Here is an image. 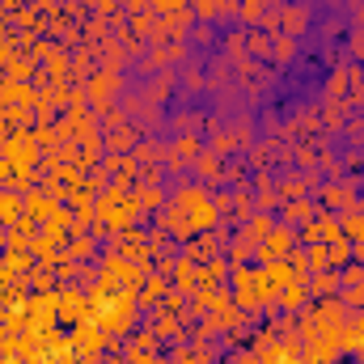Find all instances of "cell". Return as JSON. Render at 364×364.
<instances>
[{
  "label": "cell",
  "instance_id": "6da1fadb",
  "mask_svg": "<svg viewBox=\"0 0 364 364\" xmlns=\"http://www.w3.org/2000/svg\"><path fill=\"white\" fill-rule=\"evenodd\" d=\"M166 225L182 233V237H191L195 229H208V225H216V203L199 191V186H186L178 195V203L166 212Z\"/></svg>",
  "mask_w": 364,
  "mask_h": 364
},
{
  "label": "cell",
  "instance_id": "7a4b0ae2",
  "mask_svg": "<svg viewBox=\"0 0 364 364\" xmlns=\"http://www.w3.org/2000/svg\"><path fill=\"white\" fill-rule=\"evenodd\" d=\"M4 157H9V166H13V170H17V174H21V178H26V174H30V166H34V157H38V153H34V140H30V136H26V132H17V136H13V140H9V149H4Z\"/></svg>",
  "mask_w": 364,
  "mask_h": 364
},
{
  "label": "cell",
  "instance_id": "3957f363",
  "mask_svg": "<svg viewBox=\"0 0 364 364\" xmlns=\"http://www.w3.org/2000/svg\"><path fill=\"white\" fill-rule=\"evenodd\" d=\"M233 292H237V305L242 309L259 305L263 301V279H259V272H237L233 275Z\"/></svg>",
  "mask_w": 364,
  "mask_h": 364
},
{
  "label": "cell",
  "instance_id": "277c9868",
  "mask_svg": "<svg viewBox=\"0 0 364 364\" xmlns=\"http://www.w3.org/2000/svg\"><path fill=\"white\" fill-rule=\"evenodd\" d=\"M55 318H60V322H73V326L85 322V296H81V292H64V296L55 301Z\"/></svg>",
  "mask_w": 364,
  "mask_h": 364
},
{
  "label": "cell",
  "instance_id": "5b68a950",
  "mask_svg": "<svg viewBox=\"0 0 364 364\" xmlns=\"http://www.w3.org/2000/svg\"><path fill=\"white\" fill-rule=\"evenodd\" d=\"M292 242H296V237H292V233H288V229H284V233H272V237H267V259H284V255H288V250H292Z\"/></svg>",
  "mask_w": 364,
  "mask_h": 364
},
{
  "label": "cell",
  "instance_id": "8992f818",
  "mask_svg": "<svg viewBox=\"0 0 364 364\" xmlns=\"http://www.w3.org/2000/svg\"><path fill=\"white\" fill-rule=\"evenodd\" d=\"M21 212H26V203H21L17 195H0V220H4V225L21 220Z\"/></svg>",
  "mask_w": 364,
  "mask_h": 364
},
{
  "label": "cell",
  "instance_id": "52a82bcc",
  "mask_svg": "<svg viewBox=\"0 0 364 364\" xmlns=\"http://www.w3.org/2000/svg\"><path fill=\"white\" fill-rule=\"evenodd\" d=\"M263 360L267 364H296V348H284V343H279V348H272Z\"/></svg>",
  "mask_w": 364,
  "mask_h": 364
},
{
  "label": "cell",
  "instance_id": "ba28073f",
  "mask_svg": "<svg viewBox=\"0 0 364 364\" xmlns=\"http://www.w3.org/2000/svg\"><path fill=\"white\" fill-rule=\"evenodd\" d=\"M284 220H288V225H301V220H309V203H292V208H284Z\"/></svg>",
  "mask_w": 364,
  "mask_h": 364
},
{
  "label": "cell",
  "instance_id": "9c48e42d",
  "mask_svg": "<svg viewBox=\"0 0 364 364\" xmlns=\"http://www.w3.org/2000/svg\"><path fill=\"white\" fill-rule=\"evenodd\" d=\"M301 301H305V288H301V284H292V288L284 292V305H288V309H296Z\"/></svg>",
  "mask_w": 364,
  "mask_h": 364
},
{
  "label": "cell",
  "instance_id": "30bf717a",
  "mask_svg": "<svg viewBox=\"0 0 364 364\" xmlns=\"http://www.w3.org/2000/svg\"><path fill=\"white\" fill-rule=\"evenodd\" d=\"M4 267H9V275L26 272V267H30V255H21V250H17V255H9V263H4Z\"/></svg>",
  "mask_w": 364,
  "mask_h": 364
},
{
  "label": "cell",
  "instance_id": "8fae6325",
  "mask_svg": "<svg viewBox=\"0 0 364 364\" xmlns=\"http://www.w3.org/2000/svg\"><path fill=\"white\" fill-rule=\"evenodd\" d=\"M161 13H182V0H153Z\"/></svg>",
  "mask_w": 364,
  "mask_h": 364
},
{
  "label": "cell",
  "instance_id": "7c38bea8",
  "mask_svg": "<svg viewBox=\"0 0 364 364\" xmlns=\"http://www.w3.org/2000/svg\"><path fill=\"white\" fill-rule=\"evenodd\" d=\"M144 296H149V301H157V296H161V279H149V288H144Z\"/></svg>",
  "mask_w": 364,
  "mask_h": 364
},
{
  "label": "cell",
  "instance_id": "4fadbf2b",
  "mask_svg": "<svg viewBox=\"0 0 364 364\" xmlns=\"http://www.w3.org/2000/svg\"><path fill=\"white\" fill-rule=\"evenodd\" d=\"M352 255H356V259H360V263H364V233H360V237H356V246H352Z\"/></svg>",
  "mask_w": 364,
  "mask_h": 364
},
{
  "label": "cell",
  "instance_id": "5bb4252c",
  "mask_svg": "<svg viewBox=\"0 0 364 364\" xmlns=\"http://www.w3.org/2000/svg\"><path fill=\"white\" fill-rule=\"evenodd\" d=\"M178 364H195V356H182V360Z\"/></svg>",
  "mask_w": 364,
  "mask_h": 364
},
{
  "label": "cell",
  "instance_id": "9a60e30c",
  "mask_svg": "<svg viewBox=\"0 0 364 364\" xmlns=\"http://www.w3.org/2000/svg\"><path fill=\"white\" fill-rule=\"evenodd\" d=\"M0 127H4V110H0Z\"/></svg>",
  "mask_w": 364,
  "mask_h": 364
},
{
  "label": "cell",
  "instance_id": "2e32d148",
  "mask_svg": "<svg viewBox=\"0 0 364 364\" xmlns=\"http://www.w3.org/2000/svg\"><path fill=\"white\" fill-rule=\"evenodd\" d=\"M0 250H4V233H0Z\"/></svg>",
  "mask_w": 364,
  "mask_h": 364
},
{
  "label": "cell",
  "instance_id": "e0dca14e",
  "mask_svg": "<svg viewBox=\"0 0 364 364\" xmlns=\"http://www.w3.org/2000/svg\"><path fill=\"white\" fill-rule=\"evenodd\" d=\"M0 30H4V21H0Z\"/></svg>",
  "mask_w": 364,
  "mask_h": 364
}]
</instances>
